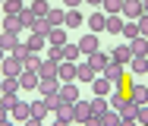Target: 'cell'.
<instances>
[{
  "label": "cell",
  "instance_id": "6da1fadb",
  "mask_svg": "<svg viewBox=\"0 0 148 126\" xmlns=\"http://www.w3.org/2000/svg\"><path fill=\"white\" fill-rule=\"evenodd\" d=\"M91 92L101 94V98H110V94L117 92V82H110L107 76H101V73H98V76L91 79Z\"/></svg>",
  "mask_w": 148,
  "mask_h": 126
},
{
  "label": "cell",
  "instance_id": "7a4b0ae2",
  "mask_svg": "<svg viewBox=\"0 0 148 126\" xmlns=\"http://www.w3.org/2000/svg\"><path fill=\"white\" fill-rule=\"evenodd\" d=\"M91 120V104L88 101H82V98H79V101H73V123H88Z\"/></svg>",
  "mask_w": 148,
  "mask_h": 126
},
{
  "label": "cell",
  "instance_id": "3957f363",
  "mask_svg": "<svg viewBox=\"0 0 148 126\" xmlns=\"http://www.w3.org/2000/svg\"><path fill=\"white\" fill-rule=\"evenodd\" d=\"M120 16H123V19H139V16H145V3H142V0H123Z\"/></svg>",
  "mask_w": 148,
  "mask_h": 126
},
{
  "label": "cell",
  "instance_id": "277c9868",
  "mask_svg": "<svg viewBox=\"0 0 148 126\" xmlns=\"http://www.w3.org/2000/svg\"><path fill=\"white\" fill-rule=\"evenodd\" d=\"M88 104H91V120H88V123H91V126H101V114L110 107V101L101 98V94H95V101H88Z\"/></svg>",
  "mask_w": 148,
  "mask_h": 126
},
{
  "label": "cell",
  "instance_id": "5b68a950",
  "mask_svg": "<svg viewBox=\"0 0 148 126\" xmlns=\"http://www.w3.org/2000/svg\"><path fill=\"white\" fill-rule=\"evenodd\" d=\"M19 73H22V60H16L13 54L0 60V76H19Z\"/></svg>",
  "mask_w": 148,
  "mask_h": 126
},
{
  "label": "cell",
  "instance_id": "8992f818",
  "mask_svg": "<svg viewBox=\"0 0 148 126\" xmlns=\"http://www.w3.org/2000/svg\"><path fill=\"white\" fill-rule=\"evenodd\" d=\"M51 114L57 117V123H73V101H57Z\"/></svg>",
  "mask_w": 148,
  "mask_h": 126
},
{
  "label": "cell",
  "instance_id": "52a82bcc",
  "mask_svg": "<svg viewBox=\"0 0 148 126\" xmlns=\"http://www.w3.org/2000/svg\"><path fill=\"white\" fill-rule=\"evenodd\" d=\"M38 92H41V98H51V94L60 92V79L54 76V79H47V76H38Z\"/></svg>",
  "mask_w": 148,
  "mask_h": 126
},
{
  "label": "cell",
  "instance_id": "ba28073f",
  "mask_svg": "<svg viewBox=\"0 0 148 126\" xmlns=\"http://www.w3.org/2000/svg\"><path fill=\"white\" fill-rule=\"evenodd\" d=\"M85 63H88V66L95 69V73H101V69H104V66L110 63V54L98 47V51H91V54H88V60H85Z\"/></svg>",
  "mask_w": 148,
  "mask_h": 126
},
{
  "label": "cell",
  "instance_id": "9c48e42d",
  "mask_svg": "<svg viewBox=\"0 0 148 126\" xmlns=\"http://www.w3.org/2000/svg\"><path fill=\"white\" fill-rule=\"evenodd\" d=\"M57 79H60V82H76V63H73V60H60Z\"/></svg>",
  "mask_w": 148,
  "mask_h": 126
},
{
  "label": "cell",
  "instance_id": "30bf717a",
  "mask_svg": "<svg viewBox=\"0 0 148 126\" xmlns=\"http://www.w3.org/2000/svg\"><path fill=\"white\" fill-rule=\"evenodd\" d=\"M126 66H129L136 76H145V73H148V54H132Z\"/></svg>",
  "mask_w": 148,
  "mask_h": 126
},
{
  "label": "cell",
  "instance_id": "8fae6325",
  "mask_svg": "<svg viewBox=\"0 0 148 126\" xmlns=\"http://www.w3.org/2000/svg\"><path fill=\"white\" fill-rule=\"evenodd\" d=\"M76 44H79V54H91V51H98V47H101L98 35H91V32H88V35H82Z\"/></svg>",
  "mask_w": 148,
  "mask_h": 126
},
{
  "label": "cell",
  "instance_id": "7c38bea8",
  "mask_svg": "<svg viewBox=\"0 0 148 126\" xmlns=\"http://www.w3.org/2000/svg\"><path fill=\"white\" fill-rule=\"evenodd\" d=\"M101 76H107L110 82H120V79L126 76V66H123V63H114V60H110L104 69H101Z\"/></svg>",
  "mask_w": 148,
  "mask_h": 126
},
{
  "label": "cell",
  "instance_id": "4fadbf2b",
  "mask_svg": "<svg viewBox=\"0 0 148 126\" xmlns=\"http://www.w3.org/2000/svg\"><path fill=\"white\" fill-rule=\"evenodd\" d=\"M57 98L60 101H79V85H76V82H60Z\"/></svg>",
  "mask_w": 148,
  "mask_h": 126
},
{
  "label": "cell",
  "instance_id": "5bb4252c",
  "mask_svg": "<svg viewBox=\"0 0 148 126\" xmlns=\"http://www.w3.org/2000/svg\"><path fill=\"white\" fill-rule=\"evenodd\" d=\"M29 110H32V120H38V123L51 114V107H47V101H44V98H41V101H29Z\"/></svg>",
  "mask_w": 148,
  "mask_h": 126
},
{
  "label": "cell",
  "instance_id": "9a60e30c",
  "mask_svg": "<svg viewBox=\"0 0 148 126\" xmlns=\"http://www.w3.org/2000/svg\"><path fill=\"white\" fill-rule=\"evenodd\" d=\"M19 88H22V92H32V88H38V73H32V69H22V73H19Z\"/></svg>",
  "mask_w": 148,
  "mask_h": 126
},
{
  "label": "cell",
  "instance_id": "2e32d148",
  "mask_svg": "<svg viewBox=\"0 0 148 126\" xmlns=\"http://www.w3.org/2000/svg\"><path fill=\"white\" fill-rule=\"evenodd\" d=\"M104 19H107V16H104L101 10H98V13H91L88 19H85V25H88L91 35H101V32H104Z\"/></svg>",
  "mask_w": 148,
  "mask_h": 126
},
{
  "label": "cell",
  "instance_id": "e0dca14e",
  "mask_svg": "<svg viewBox=\"0 0 148 126\" xmlns=\"http://www.w3.org/2000/svg\"><path fill=\"white\" fill-rule=\"evenodd\" d=\"M107 54H110V60H114V63H123V66H126V63H129V57H132L129 44H120V47H110Z\"/></svg>",
  "mask_w": 148,
  "mask_h": 126
},
{
  "label": "cell",
  "instance_id": "ac0fdd59",
  "mask_svg": "<svg viewBox=\"0 0 148 126\" xmlns=\"http://www.w3.org/2000/svg\"><path fill=\"white\" fill-rule=\"evenodd\" d=\"M10 117H13V120H22V123H25V120L32 117V110H29V101H16V104L10 107Z\"/></svg>",
  "mask_w": 148,
  "mask_h": 126
},
{
  "label": "cell",
  "instance_id": "d6986e66",
  "mask_svg": "<svg viewBox=\"0 0 148 126\" xmlns=\"http://www.w3.org/2000/svg\"><path fill=\"white\" fill-rule=\"evenodd\" d=\"M79 25H85L82 13H79V10H66V16H63V29H79Z\"/></svg>",
  "mask_w": 148,
  "mask_h": 126
},
{
  "label": "cell",
  "instance_id": "ffe728a7",
  "mask_svg": "<svg viewBox=\"0 0 148 126\" xmlns=\"http://www.w3.org/2000/svg\"><path fill=\"white\" fill-rule=\"evenodd\" d=\"M129 101L132 104H148V85H129Z\"/></svg>",
  "mask_w": 148,
  "mask_h": 126
},
{
  "label": "cell",
  "instance_id": "44dd1931",
  "mask_svg": "<svg viewBox=\"0 0 148 126\" xmlns=\"http://www.w3.org/2000/svg\"><path fill=\"white\" fill-rule=\"evenodd\" d=\"M95 76H98V73L91 69L88 63H76V82H88V85H91V79H95Z\"/></svg>",
  "mask_w": 148,
  "mask_h": 126
},
{
  "label": "cell",
  "instance_id": "7402d4cb",
  "mask_svg": "<svg viewBox=\"0 0 148 126\" xmlns=\"http://www.w3.org/2000/svg\"><path fill=\"white\" fill-rule=\"evenodd\" d=\"M57 66H60V60H51V57H44V60H41V66H38V76H47V79H54V76H57Z\"/></svg>",
  "mask_w": 148,
  "mask_h": 126
},
{
  "label": "cell",
  "instance_id": "603a6c76",
  "mask_svg": "<svg viewBox=\"0 0 148 126\" xmlns=\"http://www.w3.org/2000/svg\"><path fill=\"white\" fill-rule=\"evenodd\" d=\"M47 44H51V47H60V44H66V29H63V25L51 29V32H47Z\"/></svg>",
  "mask_w": 148,
  "mask_h": 126
},
{
  "label": "cell",
  "instance_id": "cb8c5ba5",
  "mask_svg": "<svg viewBox=\"0 0 148 126\" xmlns=\"http://www.w3.org/2000/svg\"><path fill=\"white\" fill-rule=\"evenodd\" d=\"M60 60H79V44H73V41H66V44H60Z\"/></svg>",
  "mask_w": 148,
  "mask_h": 126
},
{
  "label": "cell",
  "instance_id": "d4e9b609",
  "mask_svg": "<svg viewBox=\"0 0 148 126\" xmlns=\"http://www.w3.org/2000/svg\"><path fill=\"white\" fill-rule=\"evenodd\" d=\"M123 22H126L123 16H107V19H104V32H107V35H120Z\"/></svg>",
  "mask_w": 148,
  "mask_h": 126
},
{
  "label": "cell",
  "instance_id": "484cf974",
  "mask_svg": "<svg viewBox=\"0 0 148 126\" xmlns=\"http://www.w3.org/2000/svg\"><path fill=\"white\" fill-rule=\"evenodd\" d=\"M129 51L132 54H148V35H136L129 41Z\"/></svg>",
  "mask_w": 148,
  "mask_h": 126
},
{
  "label": "cell",
  "instance_id": "4316f807",
  "mask_svg": "<svg viewBox=\"0 0 148 126\" xmlns=\"http://www.w3.org/2000/svg\"><path fill=\"white\" fill-rule=\"evenodd\" d=\"M32 13H35V19H44L47 13H51V3L47 0H32V6H29Z\"/></svg>",
  "mask_w": 148,
  "mask_h": 126
},
{
  "label": "cell",
  "instance_id": "83f0119b",
  "mask_svg": "<svg viewBox=\"0 0 148 126\" xmlns=\"http://www.w3.org/2000/svg\"><path fill=\"white\" fill-rule=\"evenodd\" d=\"M19 44V35H13V32H0V47L3 51H13Z\"/></svg>",
  "mask_w": 148,
  "mask_h": 126
},
{
  "label": "cell",
  "instance_id": "f1b7e54d",
  "mask_svg": "<svg viewBox=\"0 0 148 126\" xmlns=\"http://www.w3.org/2000/svg\"><path fill=\"white\" fill-rule=\"evenodd\" d=\"M22 10H25L22 0H3V13H6V16H19Z\"/></svg>",
  "mask_w": 148,
  "mask_h": 126
},
{
  "label": "cell",
  "instance_id": "f546056e",
  "mask_svg": "<svg viewBox=\"0 0 148 126\" xmlns=\"http://www.w3.org/2000/svg\"><path fill=\"white\" fill-rule=\"evenodd\" d=\"M63 16H66V10H54V6H51V13H47L44 19H47L51 29H57V25H63Z\"/></svg>",
  "mask_w": 148,
  "mask_h": 126
},
{
  "label": "cell",
  "instance_id": "4dcf8cb0",
  "mask_svg": "<svg viewBox=\"0 0 148 126\" xmlns=\"http://www.w3.org/2000/svg\"><path fill=\"white\" fill-rule=\"evenodd\" d=\"M101 6H104V16H120L123 0H101Z\"/></svg>",
  "mask_w": 148,
  "mask_h": 126
},
{
  "label": "cell",
  "instance_id": "1f68e13d",
  "mask_svg": "<svg viewBox=\"0 0 148 126\" xmlns=\"http://www.w3.org/2000/svg\"><path fill=\"white\" fill-rule=\"evenodd\" d=\"M3 32L19 35V32H22V19H19V16H6V19H3Z\"/></svg>",
  "mask_w": 148,
  "mask_h": 126
},
{
  "label": "cell",
  "instance_id": "d6a6232c",
  "mask_svg": "<svg viewBox=\"0 0 148 126\" xmlns=\"http://www.w3.org/2000/svg\"><path fill=\"white\" fill-rule=\"evenodd\" d=\"M44 44H47V38H44V35H35V32H29V41H25V47H29V51H41Z\"/></svg>",
  "mask_w": 148,
  "mask_h": 126
},
{
  "label": "cell",
  "instance_id": "836d02e7",
  "mask_svg": "<svg viewBox=\"0 0 148 126\" xmlns=\"http://www.w3.org/2000/svg\"><path fill=\"white\" fill-rule=\"evenodd\" d=\"M101 126H120V114H117V110H110V107H107V110L101 114Z\"/></svg>",
  "mask_w": 148,
  "mask_h": 126
},
{
  "label": "cell",
  "instance_id": "e575fe53",
  "mask_svg": "<svg viewBox=\"0 0 148 126\" xmlns=\"http://www.w3.org/2000/svg\"><path fill=\"white\" fill-rule=\"evenodd\" d=\"M3 92L19 94V76H3Z\"/></svg>",
  "mask_w": 148,
  "mask_h": 126
},
{
  "label": "cell",
  "instance_id": "d590c367",
  "mask_svg": "<svg viewBox=\"0 0 148 126\" xmlns=\"http://www.w3.org/2000/svg\"><path fill=\"white\" fill-rule=\"evenodd\" d=\"M19 19H22V29H29V32H32V25H35V22H38V19H35V13H32L29 6H25V10H22V13H19Z\"/></svg>",
  "mask_w": 148,
  "mask_h": 126
},
{
  "label": "cell",
  "instance_id": "8d00e7d4",
  "mask_svg": "<svg viewBox=\"0 0 148 126\" xmlns=\"http://www.w3.org/2000/svg\"><path fill=\"white\" fill-rule=\"evenodd\" d=\"M38 66H41V57H38V54H29V57L22 60V69H32V73H38Z\"/></svg>",
  "mask_w": 148,
  "mask_h": 126
},
{
  "label": "cell",
  "instance_id": "74e56055",
  "mask_svg": "<svg viewBox=\"0 0 148 126\" xmlns=\"http://www.w3.org/2000/svg\"><path fill=\"white\" fill-rule=\"evenodd\" d=\"M32 32H35V35H44V38H47V32H51V25H47V19H38V22L32 25Z\"/></svg>",
  "mask_w": 148,
  "mask_h": 126
},
{
  "label": "cell",
  "instance_id": "f35d334b",
  "mask_svg": "<svg viewBox=\"0 0 148 126\" xmlns=\"http://www.w3.org/2000/svg\"><path fill=\"white\" fill-rule=\"evenodd\" d=\"M6 120H10V107H3V104H0V123H6Z\"/></svg>",
  "mask_w": 148,
  "mask_h": 126
},
{
  "label": "cell",
  "instance_id": "ab89813d",
  "mask_svg": "<svg viewBox=\"0 0 148 126\" xmlns=\"http://www.w3.org/2000/svg\"><path fill=\"white\" fill-rule=\"evenodd\" d=\"M63 3H66V10H79V3H82V0H63Z\"/></svg>",
  "mask_w": 148,
  "mask_h": 126
},
{
  "label": "cell",
  "instance_id": "60d3db41",
  "mask_svg": "<svg viewBox=\"0 0 148 126\" xmlns=\"http://www.w3.org/2000/svg\"><path fill=\"white\" fill-rule=\"evenodd\" d=\"M82 3H91V6H101V0H82Z\"/></svg>",
  "mask_w": 148,
  "mask_h": 126
},
{
  "label": "cell",
  "instance_id": "b9f144b4",
  "mask_svg": "<svg viewBox=\"0 0 148 126\" xmlns=\"http://www.w3.org/2000/svg\"><path fill=\"white\" fill-rule=\"evenodd\" d=\"M3 57H6V51H3V47H0V60H3Z\"/></svg>",
  "mask_w": 148,
  "mask_h": 126
},
{
  "label": "cell",
  "instance_id": "7bdbcfd3",
  "mask_svg": "<svg viewBox=\"0 0 148 126\" xmlns=\"http://www.w3.org/2000/svg\"><path fill=\"white\" fill-rule=\"evenodd\" d=\"M0 92H3V76H0Z\"/></svg>",
  "mask_w": 148,
  "mask_h": 126
}]
</instances>
